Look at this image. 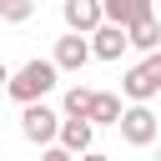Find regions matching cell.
Wrapping results in <instances>:
<instances>
[{
  "mask_svg": "<svg viewBox=\"0 0 161 161\" xmlns=\"http://www.w3.org/2000/svg\"><path fill=\"white\" fill-rule=\"evenodd\" d=\"M91 96H96L91 86H70V91L60 96V116H86V111H91Z\"/></svg>",
  "mask_w": 161,
  "mask_h": 161,
  "instance_id": "12",
  "label": "cell"
},
{
  "mask_svg": "<svg viewBox=\"0 0 161 161\" xmlns=\"http://www.w3.org/2000/svg\"><path fill=\"white\" fill-rule=\"evenodd\" d=\"M55 75H60V65L55 60H25L20 70H10V80H5V96L15 101V106H25V101H45L50 91H55Z\"/></svg>",
  "mask_w": 161,
  "mask_h": 161,
  "instance_id": "1",
  "label": "cell"
},
{
  "mask_svg": "<svg viewBox=\"0 0 161 161\" xmlns=\"http://www.w3.org/2000/svg\"><path fill=\"white\" fill-rule=\"evenodd\" d=\"M131 50V40H126V25H116V20H101L96 30H91V60H121Z\"/></svg>",
  "mask_w": 161,
  "mask_h": 161,
  "instance_id": "6",
  "label": "cell"
},
{
  "mask_svg": "<svg viewBox=\"0 0 161 161\" xmlns=\"http://www.w3.org/2000/svg\"><path fill=\"white\" fill-rule=\"evenodd\" d=\"M126 40H131V50H156L161 45V20L156 15H141L136 25H126Z\"/></svg>",
  "mask_w": 161,
  "mask_h": 161,
  "instance_id": "10",
  "label": "cell"
},
{
  "mask_svg": "<svg viewBox=\"0 0 161 161\" xmlns=\"http://www.w3.org/2000/svg\"><path fill=\"white\" fill-rule=\"evenodd\" d=\"M116 131H121V141H126V146H151V141L161 136V121H156V111H151L146 101H131V106L121 111Z\"/></svg>",
  "mask_w": 161,
  "mask_h": 161,
  "instance_id": "3",
  "label": "cell"
},
{
  "mask_svg": "<svg viewBox=\"0 0 161 161\" xmlns=\"http://www.w3.org/2000/svg\"><path fill=\"white\" fill-rule=\"evenodd\" d=\"M86 116H91V126H116V121H121V96H111V91H96Z\"/></svg>",
  "mask_w": 161,
  "mask_h": 161,
  "instance_id": "11",
  "label": "cell"
},
{
  "mask_svg": "<svg viewBox=\"0 0 161 161\" xmlns=\"http://www.w3.org/2000/svg\"><path fill=\"white\" fill-rule=\"evenodd\" d=\"M50 60H55L60 70H86V65H91V35H80V30H65V35L55 40Z\"/></svg>",
  "mask_w": 161,
  "mask_h": 161,
  "instance_id": "7",
  "label": "cell"
},
{
  "mask_svg": "<svg viewBox=\"0 0 161 161\" xmlns=\"http://www.w3.org/2000/svg\"><path fill=\"white\" fill-rule=\"evenodd\" d=\"M101 15L116 25H136L141 15H156V10H151V0H101Z\"/></svg>",
  "mask_w": 161,
  "mask_h": 161,
  "instance_id": "9",
  "label": "cell"
},
{
  "mask_svg": "<svg viewBox=\"0 0 161 161\" xmlns=\"http://www.w3.org/2000/svg\"><path fill=\"white\" fill-rule=\"evenodd\" d=\"M5 80H10V65H5V60H0V91H5Z\"/></svg>",
  "mask_w": 161,
  "mask_h": 161,
  "instance_id": "14",
  "label": "cell"
},
{
  "mask_svg": "<svg viewBox=\"0 0 161 161\" xmlns=\"http://www.w3.org/2000/svg\"><path fill=\"white\" fill-rule=\"evenodd\" d=\"M60 15H65V30H80L91 35L106 15H101V0H60Z\"/></svg>",
  "mask_w": 161,
  "mask_h": 161,
  "instance_id": "8",
  "label": "cell"
},
{
  "mask_svg": "<svg viewBox=\"0 0 161 161\" xmlns=\"http://www.w3.org/2000/svg\"><path fill=\"white\" fill-rule=\"evenodd\" d=\"M55 146H60L65 156H86V151L96 146V126H91V116H60Z\"/></svg>",
  "mask_w": 161,
  "mask_h": 161,
  "instance_id": "5",
  "label": "cell"
},
{
  "mask_svg": "<svg viewBox=\"0 0 161 161\" xmlns=\"http://www.w3.org/2000/svg\"><path fill=\"white\" fill-rule=\"evenodd\" d=\"M121 91H126V101H156L161 96V45L146 50V60L121 75Z\"/></svg>",
  "mask_w": 161,
  "mask_h": 161,
  "instance_id": "2",
  "label": "cell"
},
{
  "mask_svg": "<svg viewBox=\"0 0 161 161\" xmlns=\"http://www.w3.org/2000/svg\"><path fill=\"white\" fill-rule=\"evenodd\" d=\"M30 15H35V0H0V20L5 25H20Z\"/></svg>",
  "mask_w": 161,
  "mask_h": 161,
  "instance_id": "13",
  "label": "cell"
},
{
  "mask_svg": "<svg viewBox=\"0 0 161 161\" xmlns=\"http://www.w3.org/2000/svg\"><path fill=\"white\" fill-rule=\"evenodd\" d=\"M55 131H60V111H50L45 101H25L20 106V136L30 146H50Z\"/></svg>",
  "mask_w": 161,
  "mask_h": 161,
  "instance_id": "4",
  "label": "cell"
}]
</instances>
